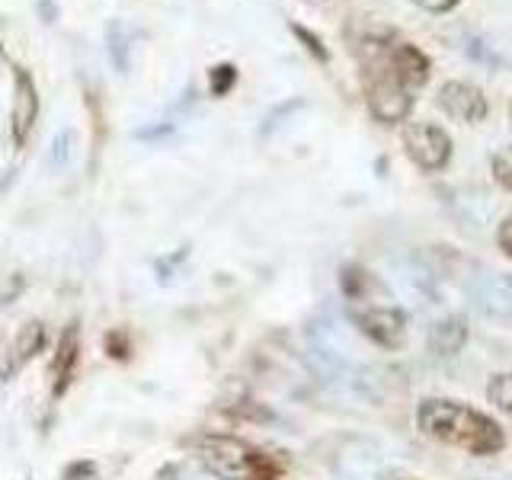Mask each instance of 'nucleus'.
<instances>
[{
  "instance_id": "1",
  "label": "nucleus",
  "mask_w": 512,
  "mask_h": 480,
  "mask_svg": "<svg viewBox=\"0 0 512 480\" xmlns=\"http://www.w3.org/2000/svg\"><path fill=\"white\" fill-rule=\"evenodd\" d=\"M416 429L420 436L458 448L471 458H493L506 448V429L487 410H477L458 397H423L416 404Z\"/></svg>"
},
{
  "instance_id": "2",
  "label": "nucleus",
  "mask_w": 512,
  "mask_h": 480,
  "mask_svg": "<svg viewBox=\"0 0 512 480\" xmlns=\"http://www.w3.org/2000/svg\"><path fill=\"white\" fill-rule=\"evenodd\" d=\"M199 461L218 480H282V464L263 448H256L237 436H202L196 442Z\"/></svg>"
},
{
  "instance_id": "3",
  "label": "nucleus",
  "mask_w": 512,
  "mask_h": 480,
  "mask_svg": "<svg viewBox=\"0 0 512 480\" xmlns=\"http://www.w3.org/2000/svg\"><path fill=\"white\" fill-rule=\"evenodd\" d=\"M349 320L368 343H375L384 352H397L407 343L410 314L397 304H352Z\"/></svg>"
},
{
  "instance_id": "4",
  "label": "nucleus",
  "mask_w": 512,
  "mask_h": 480,
  "mask_svg": "<svg viewBox=\"0 0 512 480\" xmlns=\"http://www.w3.org/2000/svg\"><path fill=\"white\" fill-rule=\"evenodd\" d=\"M413 103L416 96L404 87L397 84V80L378 68V64H368L365 71V106L372 112V119L381 122V125H404L413 112Z\"/></svg>"
},
{
  "instance_id": "5",
  "label": "nucleus",
  "mask_w": 512,
  "mask_h": 480,
  "mask_svg": "<svg viewBox=\"0 0 512 480\" xmlns=\"http://www.w3.org/2000/svg\"><path fill=\"white\" fill-rule=\"evenodd\" d=\"M400 141H404L407 157L423 173H442L452 164L455 141L436 122H407L404 132H400Z\"/></svg>"
},
{
  "instance_id": "6",
  "label": "nucleus",
  "mask_w": 512,
  "mask_h": 480,
  "mask_svg": "<svg viewBox=\"0 0 512 480\" xmlns=\"http://www.w3.org/2000/svg\"><path fill=\"white\" fill-rule=\"evenodd\" d=\"M372 64H378V68L388 71L397 80V84H404L410 93L426 87L429 84V74H432V61H429V55L423 52V48L413 45V42H400V39L391 42L388 52H384ZM365 68H368V64H365Z\"/></svg>"
},
{
  "instance_id": "7",
  "label": "nucleus",
  "mask_w": 512,
  "mask_h": 480,
  "mask_svg": "<svg viewBox=\"0 0 512 480\" xmlns=\"http://www.w3.org/2000/svg\"><path fill=\"white\" fill-rule=\"evenodd\" d=\"M436 103L448 119L461 125H480L490 116V100L471 80H445L436 93Z\"/></svg>"
},
{
  "instance_id": "8",
  "label": "nucleus",
  "mask_w": 512,
  "mask_h": 480,
  "mask_svg": "<svg viewBox=\"0 0 512 480\" xmlns=\"http://www.w3.org/2000/svg\"><path fill=\"white\" fill-rule=\"evenodd\" d=\"M39 119V93L36 84H32L29 71H16V90H13V148H23L29 141L32 128H36Z\"/></svg>"
},
{
  "instance_id": "9",
  "label": "nucleus",
  "mask_w": 512,
  "mask_h": 480,
  "mask_svg": "<svg viewBox=\"0 0 512 480\" xmlns=\"http://www.w3.org/2000/svg\"><path fill=\"white\" fill-rule=\"evenodd\" d=\"M471 340V324L464 314H445L442 320L429 327V336H426V346L436 359H455L464 352Z\"/></svg>"
},
{
  "instance_id": "10",
  "label": "nucleus",
  "mask_w": 512,
  "mask_h": 480,
  "mask_svg": "<svg viewBox=\"0 0 512 480\" xmlns=\"http://www.w3.org/2000/svg\"><path fill=\"white\" fill-rule=\"evenodd\" d=\"M45 349V324L42 320H26L16 333V340L10 343L7 356H4V368H0V375L4 378H13L16 372H23V368L39 356Z\"/></svg>"
},
{
  "instance_id": "11",
  "label": "nucleus",
  "mask_w": 512,
  "mask_h": 480,
  "mask_svg": "<svg viewBox=\"0 0 512 480\" xmlns=\"http://www.w3.org/2000/svg\"><path fill=\"white\" fill-rule=\"evenodd\" d=\"M77 356H80V340H77V327H68L61 333L58 340V352H55V362H52V391L55 397H61L64 391H68V384L74 378V368H77Z\"/></svg>"
},
{
  "instance_id": "12",
  "label": "nucleus",
  "mask_w": 512,
  "mask_h": 480,
  "mask_svg": "<svg viewBox=\"0 0 512 480\" xmlns=\"http://www.w3.org/2000/svg\"><path fill=\"white\" fill-rule=\"evenodd\" d=\"M487 400L512 420V372H496L487 381Z\"/></svg>"
},
{
  "instance_id": "13",
  "label": "nucleus",
  "mask_w": 512,
  "mask_h": 480,
  "mask_svg": "<svg viewBox=\"0 0 512 480\" xmlns=\"http://www.w3.org/2000/svg\"><path fill=\"white\" fill-rule=\"evenodd\" d=\"M340 285H343V295L356 304L365 298V288L372 285V279H368V272L362 266H343V276H340Z\"/></svg>"
},
{
  "instance_id": "14",
  "label": "nucleus",
  "mask_w": 512,
  "mask_h": 480,
  "mask_svg": "<svg viewBox=\"0 0 512 480\" xmlns=\"http://www.w3.org/2000/svg\"><path fill=\"white\" fill-rule=\"evenodd\" d=\"M490 176L503 192H512V144H506V148L490 157Z\"/></svg>"
},
{
  "instance_id": "15",
  "label": "nucleus",
  "mask_w": 512,
  "mask_h": 480,
  "mask_svg": "<svg viewBox=\"0 0 512 480\" xmlns=\"http://www.w3.org/2000/svg\"><path fill=\"white\" fill-rule=\"evenodd\" d=\"M292 32H295V36L304 42V48H308V52L317 58V61H330V52H327V48H324V42H320L317 36H314V32L311 29H304V26H298V23H292Z\"/></svg>"
},
{
  "instance_id": "16",
  "label": "nucleus",
  "mask_w": 512,
  "mask_h": 480,
  "mask_svg": "<svg viewBox=\"0 0 512 480\" xmlns=\"http://www.w3.org/2000/svg\"><path fill=\"white\" fill-rule=\"evenodd\" d=\"M234 77H237V71L231 68V64H218V68L212 71V93L224 96L234 87Z\"/></svg>"
},
{
  "instance_id": "17",
  "label": "nucleus",
  "mask_w": 512,
  "mask_h": 480,
  "mask_svg": "<svg viewBox=\"0 0 512 480\" xmlns=\"http://www.w3.org/2000/svg\"><path fill=\"white\" fill-rule=\"evenodd\" d=\"M496 247H500L506 260H512V215L496 224Z\"/></svg>"
},
{
  "instance_id": "18",
  "label": "nucleus",
  "mask_w": 512,
  "mask_h": 480,
  "mask_svg": "<svg viewBox=\"0 0 512 480\" xmlns=\"http://www.w3.org/2000/svg\"><path fill=\"white\" fill-rule=\"evenodd\" d=\"M410 4H416V7H420V10H426V13H452L458 4H461V0H410Z\"/></svg>"
},
{
  "instance_id": "19",
  "label": "nucleus",
  "mask_w": 512,
  "mask_h": 480,
  "mask_svg": "<svg viewBox=\"0 0 512 480\" xmlns=\"http://www.w3.org/2000/svg\"><path fill=\"white\" fill-rule=\"evenodd\" d=\"M388 480H416V477H388Z\"/></svg>"
},
{
  "instance_id": "20",
  "label": "nucleus",
  "mask_w": 512,
  "mask_h": 480,
  "mask_svg": "<svg viewBox=\"0 0 512 480\" xmlns=\"http://www.w3.org/2000/svg\"><path fill=\"white\" fill-rule=\"evenodd\" d=\"M509 122H512V100H509Z\"/></svg>"
}]
</instances>
